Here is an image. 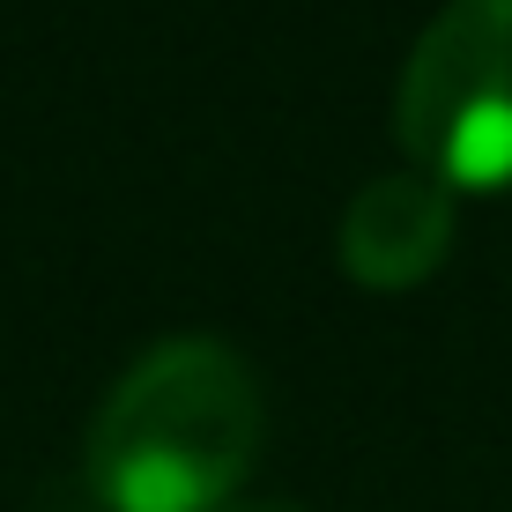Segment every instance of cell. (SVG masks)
Masks as SVG:
<instances>
[{"label": "cell", "mask_w": 512, "mask_h": 512, "mask_svg": "<svg viewBox=\"0 0 512 512\" xmlns=\"http://www.w3.org/2000/svg\"><path fill=\"white\" fill-rule=\"evenodd\" d=\"M231 512H312V505H231Z\"/></svg>", "instance_id": "4"}, {"label": "cell", "mask_w": 512, "mask_h": 512, "mask_svg": "<svg viewBox=\"0 0 512 512\" xmlns=\"http://www.w3.org/2000/svg\"><path fill=\"white\" fill-rule=\"evenodd\" d=\"M394 134L438 186H512V0H453L401 67Z\"/></svg>", "instance_id": "2"}, {"label": "cell", "mask_w": 512, "mask_h": 512, "mask_svg": "<svg viewBox=\"0 0 512 512\" xmlns=\"http://www.w3.org/2000/svg\"><path fill=\"white\" fill-rule=\"evenodd\" d=\"M453 253V186L423 171H386L342 216V268L364 290H416Z\"/></svg>", "instance_id": "3"}, {"label": "cell", "mask_w": 512, "mask_h": 512, "mask_svg": "<svg viewBox=\"0 0 512 512\" xmlns=\"http://www.w3.org/2000/svg\"><path fill=\"white\" fill-rule=\"evenodd\" d=\"M268 401L231 342H156L90 423V490L112 512H231L260 461Z\"/></svg>", "instance_id": "1"}]
</instances>
